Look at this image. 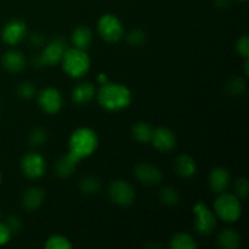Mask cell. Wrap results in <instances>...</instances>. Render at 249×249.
<instances>
[{"label": "cell", "instance_id": "cell-40", "mask_svg": "<svg viewBox=\"0 0 249 249\" xmlns=\"http://www.w3.org/2000/svg\"><path fill=\"white\" fill-rule=\"evenodd\" d=\"M237 1H247V0H237Z\"/></svg>", "mask_w": 249, "mask_h": 249}, {"label": "cell", "instance_id": "cell-10", "mask_svg": "<svg viewBox=\"0 0 249 249\" xmlns=\"http://www.w3.org/2000/svg\"><path fill=\"white\" fill-rule=\"evenodd\" d=\"M38 104L48 114H56L62 109V94L56 88H45L38 94Z\"/></svg>", "mask_w": 249, "mask_h": 249}, {"label": "cell", "instance_id": "cell-38", "mask_svg": "<svg viewBox=\"0 0 249 249\" xmlns=\"http://www.w3.org/2000/svg\"><path fill=\"white\" fill-rule=\"evenodd\" d=\"M97 82H99L100 84H105V83H107L108 82V79H107V75L104 74V73L99 74V77H97Z\"/></svg>", "mask_w": 249, "mask_h": 249}, {"label": "cell", "instance_id": "cell-29", "mask_svg": "<svg viewBox=\"0 0 249 249\" xmlns=\"http://www.w3.org/2000/svg\"><path fill=\"white\" fill-rule=\"evenodd\" d=\"M126 43L134 48H140L146 43V33L142 29H133L126 34Z\"/></svg>", "mask_w": 249, "mask_h": 249}, {"label": "cell", "instance_id": "cell-25", "mask_svg": "<svg viewBox=\"0 0 249 249\" xmlns=\"http://www.w3.org/2000/svg\"><path fill=\"white\" fill-rule=\"evenodd\" d=\"M160 198L162 203L168 207H175L180 202V194L177 189L170 186H164L160 191Z\"/></svg>", "mask_w": 249, "mask_h": 249}, {"label": "cell", "instance_id": "cell-6", "mask_svg": "<svg viewBox=\"0 0 249 249\" xmlns=\"http://www.w3.org/2000/svg\"><path fill=\"white\" fill-rule=\"evenodd\" d=\"M97 33L107 43H118L124 36V26L113 14H105L97 22Z\"/></svg>", "mask_w": 249, "mask_h": 249}, {"label": "cell", "instance_id": "cell-37", "mask_svg": "<svg viewBox=\"0 0 249 249\" xmlns=\"http://www.w3.org/2000/svg\"><path fill=\"white\" fill-rule=\"evenodd\" d=\"M243 72H245L246 77L249 75V58H245V63H243Z\"/></svg>", "mask_w": 249, "mask_h": 249}, {"label": "cell", "instance_id": "cell-8", "mask_svg": "<svg viewBox=\"0 0 249 249\" xmlns=\"http://www.w3.org/2000/svg\"><path fill=\"white\" fill-rule=\"evenodd\" d=\"M108 196L113 203L121 207H129L135 201V190L126 180L118 179L109 184Z\"/></svg>", "mask_w": 249, "mask_h": 249}, {"label": "cell", "instance_id": "cell-2", "mask_svg": "<svg viewBox=\"0 0 249 249\" xmlns=\"http://www.w3.org/2000/svg\"><path fill=\"white\" fill-rule=\"evenodd\" d=\"M99 146V136L95 130L82 126L71 134L68 141V155L79 162L83 158L94 155Z\"/></svg>", "mask_w": 249, "mask_h": 249}, {"label": "cell", "instance_id": "cell-32", "mask_svg": "<svg viewBox=\"0 0 249 249\" xmlns=\"http://www.w3.org/2000/svg\"><path fill=\"white\" fill-rule=\"evenodd\" d=\"M236 50L238 55L242 56L243 58H249V39L248 36H241L236 43Z\"/></svg>", "mask_w": 249, "mask_h": 249}, {"label": "cell", "instance_id": "cell-15", "mask_svg": "<svg viewBox=\"0 0 249 249\" xmlns=\"http://www.w3.org/2000/svg\"><path fill=\"white\" fill-rule=\"evenodd\" d=\"M45 201V191L39 186H32L23 192L21 204L26 211H38Z\"/></svg>", "mask_w": 249, "mask_h": 249}, {"label": "cell", "instance_id": "cell-36", "mask_svg": "<svg viewBox=\"0 0 249 249\" xmlns=\"http://www.w3.org/2000/svg\"><path fill=\"white\" fill-rule=\"evenodd\" d=\"M230 5V0H215V6L219 9H225Z\"/></svg>", "mask_w": 249, "mask_h": 249}, {"label": "cell", "instance_id": "cell-31", "mask_svg": "<svg viewBox=\"0 0 249 249\" xmlns=\"http://www.w3.org/2000/svg\"><path fill=\"white\" fill-rule=\"evenodd\" d=\"M249 185L246 178H238L235 182V195L240 199H245L248 197Z\"/></svg>", "mask_w": 249, "mask_h": 249}, {"label": "cell", "instance_id": "cell-24", "mask_svg": "<svg viewBox=\"0 0 249 249\" xmlns=\"http://www.w3.org/2000/svg\"><path fill=\"white\" fill-rule=\"evenodd\" d=\"M102 182L99 178L96 177H85L80 180L79 182V190L84 195H96L101 191Z\"/></svg>", "mask_w": 249, "mask_h": 249}, {"label": "cell", "instance_id": "cell-21", "mask_svg": "<svg viewBox=\"0 0 249 249\" xmlns=\"http://www.w3.org/2000/svg\"><path fill=\"white\" fill-rule=\"evenodd\" d=\"M218 245L224 249H236L241 246V235L235 229H224L218 236Z\"/></svg>", "mask_w": 249, "mask_h": 249}, {"label": "cell", "instance_id": "cell-7", "mask_svg": "<svg viewBox=\"0 0 249 249\" xmlns=\"http://www.w3.org/2000/svg\"><path fill=\"white\" fill-rule=\"evenodd\" d=\"M194 213L195 219V229L197 232L202 236H208L215 230L216 228V215L214 212L207 207V204L198 202L195 204Z\"/></svg>", "mask_w": 249, "mask_h": 249}, {"label": "cell", "instance_id": "cell-1", "mask_svg": "<svg viewBox=\"0 0 249 249\" xmlns=\"http://www.w3.org/2000/svg\"><path fill=\"white\" fill-rule=\"evenodd\" d=\"M96 95L100 106L109 112L125 109L133 99V94L126 85L109 82L101 84Z\"/></svg>", "mask_w": 249, "mask_h": 249}, {"label": "cell", "instance_id": "cell-30", "mask_svg": "<svg viewBox=\"0 0 249 249\" xmlns=\"http://www.w3.org/2000/svg\"><path fill=\"white\" fill-rule=\"evenodd\" d=\"M36 89L34 87V84L32 82H22L19 83L18 87H17V95H18L21 99L24 100H31L36 96Z\"/></svg>", "mask_w": 249, "mask_h": 249}, {"label": "cell", "instance_id": "cell-17", "mask_svg": "<svg viewBox=\"0 0 249 249\" xmlns=\"http://www.w3.org/2000/svg\"><path fill=\"white\" fill-rule=\"evenodd\" d=\"M96 96V89L90 82L79 83L72 91V100L78 105L89 104Z\"/></svg>", "mask_w": 249, "mask_h": 249}, {"label": "cell", "instance_id": "cell-4", "mask_svg": "<svg viewBox=\"0 0 249 249\" xmlns=\"http://www.w3.org/2000/svg\"><path fill=\"white\" fill-rule=\"evenodd\" d=\"M214 213L225 223H236L242 215V204L236 195L223 192L214 202Z\"/></svg>", "mask_w": 249, "mask_h": 249}, {"label": "cell", "instance_id": "cell-34", "mask_svg": "<svg viewBox=\"0 0 249 249\" xmlns=\"http://www.w3.org/2000/svg\"><path fill=\"white\" fill-rule=\"evenodd\" d=\"M14 233L11 232L6 224L0 223V246H4L11 241V237Z\"/></svg>", "mask_w": 249, "mask_h": 249}, {"label": "cell", "instance_id": "cell-11", "mask_svg": "<svg viewBox=\"0 0 249 249\" xmlns=\"http://www.w3.org/2000/svg\"><path fill=\"white\" fill-rule=\"evenodd\" d=\"M28 33L27 23L22 19L15 18L7 22L1 31V39L5 44L10 46L21 43Z\"/></svg>", "mask_w": 249, "mask_h": 249}, {"label": "cell", "instance_id": "cell-13", "mask_svg": "<svg viewBox=\"0 0 249 249\" xmlns=\"http://www.w3.org/2000/svg\"><path fill=\"white\" fill-rule=\"evenodd\" d=\"M136 179L146 186H156L163 179L162 172L156 165L150 163H140L134 169Z\"/></svg>", "mask_w": 249, "mask_h": 249}, {"label": "cell", "instance_id": "cell-22", "mask_svg": "<svg viewBox=\"0 0 249 249\" xmlns=\"http://www.w3.org/2000/svg\"><path fill=\"white\" fill-rule=\"evenodd\" d=\"M153 130L155 129L152 128V125H150L146 122H138V123L134 124L133 129H131V134H133V138L138 142L148 143L151 142V139H152Z\"/></svg>", "mask_w": 249, "mask_h": 249}, {"label": "cell", "instance_id": "cell-12", "mask_svg": "<svg viewBox=\"0 0 249 249\" xmlns=\"http://www.w3.org/2000/svg\"><path fill=\"white\" fill-rule=\"evenodd\" d=\"M151 143L160 152L167 153L177 147V136H175V134L170 129L160 126V128L153 130Z\"/></svg>", "mask_w": 249, "mask_h": 249}, {"label": "cell", "instance_id": "cell-9", "mask_svg": "<svg viewBox=\"0 0 249 249\" xmlns=\"http://www.w3.org/2000/svg\"><path fill=\"white\" fill-rule=\"evenodd\" d=\"M46 163L43 156L38 152H28L22 157L21 170L29 180H38L45 174Z\"/></svg>", "mask_w": 249, "mask_h": 249}, {"label": "cell", "instance_id": "cell-16", "mask_svg": "<svg viewBox=\"0 0 249 249\" xmlns=\"http://www.w3.org/2000/svg\"><path fill=\"white\" fill-rule=\"evenodd\" d=\"M1 65L9 73H18L26 68L27 58L19 50H9L2 55Z\"/></svg>", "mask_w": 249, "mask_h": 249}, {"label": "cell", "instance_id": "cell-28", "mask_svg": "<svg viewBox=\"0 0 249 249\" xmlns=\"http://www.w3.org/2000/svg\"><path fill=\"white\" fill-rule=\"evenodd\" d=\"M29 143L33 147H41L48 140V133L44 128H34L29 134Z\"/></svg>", "mask_w": 249, "mask_h": 249}, {"label": "cell", "instance_id": "cell-18", "mask_svg": "<svg viewBox=\"0 0 249 249\" xmlns=\"http://www.w3.org/2000/svg\"><path fill=\"white\" fill-rule=\"evenodd\" d=\"M174 169L181 178H191L196 174L197 164L194 158L189 155L178 156L174 162Z\"/></svg>", "mask_w": 249, "mask_h": 249}, {"label": "cell", "instance_id": "cell-14", "mask_svg": "<svg viewBox=\"0 0 249 249\" xmlns=\"http://www.w3.org/2000/svg\"><path fill=\"white\" fill-rule=\"evenodd\" d=\"M209 186L215 194H223L231 185V174L226 168L216 167L209 174Z\"/></svg>", "mask_w": 249, "mask_h": 249}, {"label": "cell", "instance_id": "cell-20", "mask_svg": "<svg viewBox=\"0 0 249 249\" xmlns=\"http://www.w3.org/2000/svg\"><path fill=\"white\" fill-rule=\"evenodd\" d=\"M78 163H79L78 160H75L74 158H72L67 153V155L61 157L60 160H57V162H56V174H57L61 179H67V178L72 177V175L74 174L75 169H77Z\"/></svg>", "mask_w": 249, "mask_h": 249}, {"label": "cell", "instance_id": "cell-23", "mask_svg": "<svg viewBox=\"0 0 249 249\" xmlns=\"http://www.w3.org/2000/svg\"><path fill=\"white\" fill-rule=\"evenodd\" d=\"M170 248L173 249H196L197 243L191 235L185 232H179L170 241Z\"/></svg>", "mask_w": 249, "mask_h": 249}, {"label": "cell", "instance_id": "cell-5", "mask_svg": "<svg viewBox=\"0 0 249 249\" xmlns=\"http://www.w3.org/2000/svg\"><path fill=\"white\" fill-rule=\"evenodd\" d=\"M66 49L67 48H66L65 39L62 36H56V38L51 39L49 43H45L41 53L33 57L32 65L36 68L57 65L62 60Z\"/></svg>", "mask_w": 249, "mask_h": 249}, {"label": "cell", "instance_id": "cell-3", "mask_svg": "<svg viewBox=\"0 0 249 249\" xmlns=\"http://www.w3.org/2000/svg\"><path fill=\"white\" fill-rule=\"evenodd\" d=\"M63 71L66 74L70 75L71 78H79L84 77L90 70V57L87 53V50H82L78 48L66 49L63 57L61 60Z\"/></svg>", "mask_w": 249, "mask_h": 249}, {"label": "cell", "instance_id": "cell-19", "mask_svg": "<svg viewBox=\"0 0 249 249\" xmlns=\"http://www.w3.org/2000/svg\"><path fill=\"white\" fill-rule=\"evenodd\" d=\"M71 40L74 48L82 49V50H87L90 46L92 41V32L88 26H78L74 31L72 32L71 36Z\"/></svg>", "mask_w": 249, "mask_h": 249}, {"label": "cell", "instance_id": "cell-35", "mask_svg": "<svg viewBox=\"0 0 249 249\" xmlns=\"http://www.w3.org/2000/svg\"><path fill=\"white\" fill-rule=\"evenodd\" d=\"M29 43L34 48H43L46 43V39L44 34L41 33H32L29 36Z\"/></svg>", "mask_w": 249, "mask_h": 249}, {"label": "cell", "instance_id": "cell-33", "mask_svg": "<svg viewBox=\"0 0 249 249\" xmlns=\"http://www.w3.org/2000/svg\"><path fill=\"white\" fill-rule=\"evenodd\" d=\"M5 224H6L7 228L11 230L12 233L19 232V230L22 229L21 219H19L18 216H16V215H10L9 218H7L6 223H5Z\"/></svg>", "mask_w": 249, "mask_h": 249}, {"label": "cell", "instance_id": "cell-26", "mask_svg": "<svg viewBox=\"0 0 249 249\" xmlns=\"http://www.w3.org/2000/svg\"><path fill=\"white\" fill-rule=\"evenodd\" d=\"M44 247L46 249H71L72 248V243L65 236L55 235L48 238Z\"/></svg>", "mask_w": 249, "mask_h": 249}, {"label": "cell", "instance_id": "cell-39", "mask_svg": "<svg viewBox=\"0 0 249 249\" xmlns=\"http://www.w3.org/2000/svg\"><path fill=\"white\" fill-rule=\"evenodd\" d=\"M0 184H1V172H0Z\"/></svg>", "mask_w": 249, "mask_h": 249}, {"label": "cell", "instance_id": "cell-27", "mask_svg": "<svg viewBox=\"0 0 249 249\" xmlns=\"http://www.w3.org/2000/svg\"><path fill=\"white\" fill-rule=\"evenodd\" d=\"M246 88H247V83L242 77H233L226 85V91L231 96H238L245 92Z\"/></svg>", "mask_w": 249, "mask_h": 249}]
</instances>
